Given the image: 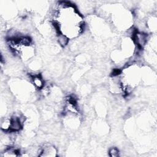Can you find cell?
<instances>
[{
	"label": "cell",
	"instance_id": "6da1fadb",
	"mask_svg": "<svg viewBox=\"0 0 157 157\" xmlns=\"http://www.w3.org/2000/svg\"><path fill=\"white\" fill-rule=\"evenodd\" d=\"M40 156H57L56 148L51 144H45L40 148Z\"/></svg>",
	"mask_w": 157,
	"mask_h": 157
},
{
	"label": "cell",
	"instance_id": "7a4b0ae2",
	"mask_svg": "<svg viewBox=\"0 0 157 157\" xmlns=\"http://www.w3.org/2000/svg\"><path fill=\"white\" fill-rule=\"evenodd\" d=\"M31 83L34 87L38 90H41L45 86V81L39 74H34L31 76Z\"/></svg>",
	"mask_w": 157,
	"mask_h": 157
},
{
	"label": "cell",
	"instance_id": "3957f363",
	"mask_svg": "<svg viewBox=\"0 0 157 157\" xmlns=\"http://www.w3.org/2000/svg\"><path fill=\"white\" fill-rule=\"evenodd\" d=\"M11 117H4L1 121V128L4 132H10L11 127Z\"/></svg>",
	"mask_w": 157,
	"mask_h": 157
},
{
	"label": "cell",
	"instance_id": "277c9868",
	"mask_svg": "<svg viewBox=\"0 0 157 157\" xmlns=\"http://www.w3.org/2000/svg\"><path fill=\"white\" fill-rule=\"evenodd\" d=\"M69 40V39L67 36H66L65 35H64L63 34H57L58 43L62 47H64L68 44Z\"/></svg>",
	"mask_w": 157,
	"mask_h": 157
},
{
	"label": "cell",
	"instance_id": "5b68a950",
	"mask_svg": "<svg viewBox=\"0 0 157 157\" xmlns=\"http://www.w3.org/2000/svg\"><path fill=\"white\" fill-rule=\"evenodd\" d=\"M120 155L119 150L117 147H111L109 150V156L111 157H116Z\"/></svg>",
	"mask_w": 157,
	"mask_h": 157
}]
</instances>
